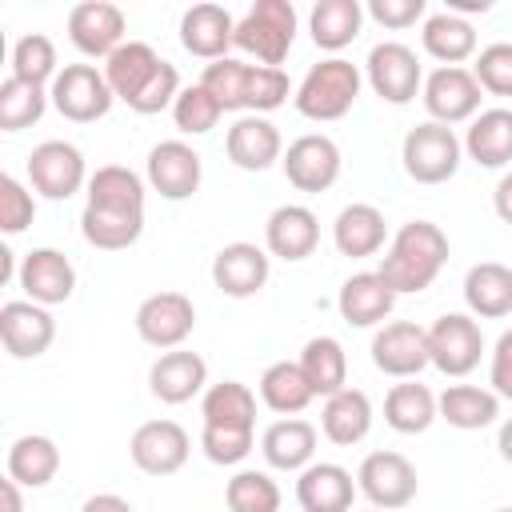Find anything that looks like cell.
<instances>
[{
  "label": "cell",
  "instance_id": "cell-1",
  "mask_svg": "<svg viewBox=\"0 0 512 512\" xmlns=\"http://www.w3.org/2000/svg\"><path fill=\"white\" fill-rule=\"evenodd\" d=\"M448 264V236L440 232V224L432 220H408L400 224V232L392 236L384 260H380V276L384 284L404 296V292H424L432 288V280L440 276V268Z\"/></svg>",
  "mask_w": 512,
  "mask_h": 512
},
{
  "label": "cell",
  "instance_id": "cell-2",
  "mask_svg": "<svg viewBox=\"0 0 512 512\" xmlns=\"http://www.w3.org/2000/svg\"><path fill=\"white\" fill-rule=\"evenodd\" d=\"M356 96H360V68L344 56H328L304 72L292 104L308 120H340L352 112Z\"/></svg>",
  "mask_w": 512,
  "mask_h": 512
},
{
  "label": "cell",
  "instance_id": "cell-3",
  "mask_svg": "<svg viewBox=\"0 0 512 512\" xmlns=\"http://www.w3.org/2000/svg\"><path fill=\"white\" fill-rule=\"evenodd\" d=\"M296 40V8L288 0H256L236 20V48L256 56L264 68H280Z\"/></svg>",
  "mask_w": 512,
  "mask_h": 512
},
{
  "label": "cell",
  "instance_id": "cell-4",
  "mask_svg": "<svg viewBox=\"0 0 512 512\" xmlns=\"http://www.w3.org/2000/svg\"><path fill=\"white\" fill-rule=\"evenodd\" d=\"M400 160H404V172L416 180V184H444L456 176L460 160H464V140L448 128V124H436V120H424L416 124L404 144H400Z\"/></svg>",
  "mask_w": 512,
  "mask_h": 512
},
{
  "label": "cell",
  "instance_id": "cell-5",
  "mask_svg": "<svg viewBox=\"0 0 512 512\" xmlns=\"http://www.w3.org/2000/svg\"><path fill=\"white\" fill-rule=\"evenodd\" d=\"M48 96H52V108L72 124H92V120L108 116V108L116 100L96 64H64L56 72V80L48 84Z\"/></svg>",
  "mask_w": 512,
  "mask_h": 512
},
{
  "label": "cell",
  "instance_id": "cell-6",
  "mask_svg": "<svg viewBox=\"0 0 512 512\" xmlns=\"http://www.w3.org/2000/svg\"><path fill=\"white\" fill-rule=\"evenodd\" d=\"M416 484H420L416 468L400 452H368L356 472V488L368 496L372 508H384V512L408 508L416 500Z\"/></svg>",
  "mask_w": 512,
  "mask_h": 512
},
{
  "label": "cell",
  "instance_id": "cell-7",
  "mask_svg": "<svg viewBox=\"0 0 512 512\" xmlns=\"http://www.w3.org/2000/svg\"><path fill=\"white\" fill-rule=\"evenodd\" d=\"M364 76L372 84V92L388 104H408L416 100V92L424 88V72H420V60L408 44L400 40H384L368 52L364 60Z\"/></svg>",
  "mask_w": 512,
  "mask_h": 512
},
{
  "label": "cell",
  "instance_id": "cell-8",
  "mask_svg": "<svg viewBox=\"0 0 512 512\" xmlns=\"http://www.w3.org/2000/svg\"><path fill=\"white\" fill-rule=\"evenodd\" d=\"M28 180L48 200H68L88 184V168L76 144L68 140H44L28 152Z\"/></svg>",
  "mask_w": 512,
  "mask_h": 512
},
{
  "label": "cell",
  "instance_id": "cell-9",
  "mask_svg": "<svg viewBox=\"0 0 512 512\" xmlns=\"http://www.w3.org/2000/svg\"><path fill=\"white\" fill-rule=\"evenodd\" d=\"M480 352H484V332L464 312H444L428 328V356L444 376H468L480 364Z\"/></svg>",
  "mask_w": 512,
  "mask_h": 512
},
{
  "label": "cell",
  "instance_id": "cell-10",
  "mask_svg": "<svg viewBox=\"0 0 512 512\" xmlns=\"http://www.w3.org/2000/svg\"><path fill=\"white\" fill-rule=\"evenodd\" d=\"M480 84L472 76V68H436L424 76L420 100L428 108V116L436 124H464L472 116H480Z\"/></svg>",
  "mask_w": 512,
  "mask_h": 512
},
{
  "label": "cell",
  "instance_id": "cell-11",
  "mask_svg": "<svg viewBox=\"0 0 512 512\" xmlns=\"http://www.w3.org/2000/svg\"><path fill=\"white\" fill-rule=\"evenodd\" d=\"M372 364L384 376L396 380H412L420 376L432 356H428V328H420L416 320H392L372 336Z\"/></svg>",
  "mask_w": 512,
  "mask_h": 512
},
{
  "label": "cell",
  "instance_id": "cell-12",
  "mask_svg": "<svg viewBox=\"0 0 512 512\" xmlns=\"http://www.w3.org/2000/svg\"><path fill=\"white\" fill-rule=\"evenodd\" d=\"M284 176L296 192H328L340 176V148L332 136H320V132H308V136H296L284 152Z\"/></svg>",
  "mask_w": 512,
  "mask_h": 512
},
{
  "label": "cell",
  "instance_id": "cell-13",
  "mask_svg": "<svg viewBox=\"0 0 512 512\" xmlns=\"http://www.w3.org/2000/svg\"><path fill=\"white\" fill-rule=\"evenodd\" d=\"M196 328V304L184 292H156L136 308V332L152 348H180Z\"/></svg>",
  "mask_w": 512,
  "mask_h": 512
},
{
  "label": "cell",
  "instance_id": "cell-14",
  "mask_svg": "<svg viewBox=\"0 0 512 512\" xmlns=\"http://www.w3.org/2000/svg\"><path fill=\"white\" fill-rule=\"evenodd\" d=\"M192 452V440L188 432L176 424V420H148L132 432V444H128V456L140 472L148 476H172L184 468Z\"/></svg>",
  "mask_w": 512,
  "mask_h": 512
},
{
  "label": "cell",
  "instance_id": "cell-15",
  "mask_svg": "<svg viewBox=\"0 0 512 512\" xmlns=\"http://www.w3.org/2000/svg\"><path fill=\"white\" fill-rule=\"evenodd\" d=\"M0 340L4 352L16 360H36L40 352H48V344L56 340V320L44 304L32 300H8L0 308Z\"/></svg>",
  "mask_w": 512,
  "mask_h": 512
},
{
  "label": "cell",
  "instance_id": "cell-16",
  "mask_svg": "<svg viewBox=\"0 0 512 512\" xmlns=\"http://www.w3.org/2000/svg\"><path fill=\"white\" fill-rule=\"evenodd\" d=\"M200 152L184 140H160L148 152V184L164 196V200H188L200 188Z\"/></svg>",
  "mask_w": 512,
  "mask_h": 512
},
{
  "label": "cell",
  "instance_id": "cell-17",
  "mask_svg": "<svg viewBox=\"0 0 512 512\" xmlns=\"http://www.w3.org/2000/svg\"><path fill=\"white\" fill-rule=\"evenodd\" d=\"M268 272H272L268 252L256 248V244H248V240L224 244V248L216 252V260H212V284H216L224 296H232V300L256 296V292L268 284Z\"/></svg>",
  "mask_w": 512,
  "mask_h": 512
},
{
  "label": "cell",
  "instance_id": "cell-18",
  "mask_svg": "<svg viewBox=\"0 0 512 512\" xmlns=\"http://www.w3.org/2000/svg\"><path fill=\"white\" fill-rule=\"evenodd\" d=\"M16 280H20V288H24V296H28L32 304L52 308V304H64V300L72 296V288H76V268H72V260H68L64 252H56V248H32V252L20 260Z\"/></svg>",
  "mask_w": 512,
  "mask_h": 512
},
{
  "label": "cell",
  "instance_id": "cell-19",
  "mask_svg": "<svg viewBox=\"0 0 512 512\" xmlns=\"http://www.w3.org/2000/svg\"><path fill=\"white\" fill-rule=\"evenodd\" d=\"M68 40L84 56H112L124 44V12L108 0H84L68 12Z\"/></svg>",
  "mask_w": 512,
  "mask_h": 512
},
{
  "label": "cell",
  "instance_id": "cell-20",
  "mask_svg": "<svg viewBox=\"0 0 512 512\" xmlns=\"http://www.w3.org/2000/svg\"><path fill=\"white\" fill-rule=\"evenodd\" d=\"M180 44L200 60H224L236 44V20L220 4H192L180 16Z\"/></svg>",
  "mask_w": 512,
  "mask_h": 512
},
{
  "label": "cell",
  "instance_id": "cell-21",
  "mask_svg": "<svg viewBox=\"0 0 512 512\" xmlns=\"http://www.w3.org/2000/svg\"><path fill=\"white\" fill-rule=\"evenodd\" d=\"M224 152H228V160L236 168L264 172L276 160H284V140H280V132H276L272 120H264V116H240L228 128V136H224Z\"/></svg>",
  "mask_w": 512,
  "mask_h": 512
},
{
  "label": "cell",
  "instance_id": "cell-22",
  "mask_svg": "<svg viewBox=\"0 0 512 512\" xmlns=\"http://www.w3.org/2000/svg\"><path fill=\"white\" fill-rule=\"evenodd\" d=\"M356 480L348 468L328 464V460H312L300 476H296V504L304 512H348L356 500Z\"/></svg>",
  "mask_w": 512,
  "mask_h": 512
},
{
  "label": "cell",
  "instance_id": "cell-23",
  "mask_svg": "<svg viewBox=\"0 0 512 512\" xmlns=\"http://www.w3.org/2000/svg\"><path fill=\"white\" fill-rule=\"evenodd\" d=\"M264 244L280 260H304V256H312L316 244H320V220H316V212L304 208V204H280V208H272V216L264 224Z\"/></svg>",
  "mask_w": 512,
  "mask_h": 512
},
{
  "label": "cell",
  "instance_id": "cell-24",
  "mask_svg": "<svg viewBox=\"0 0 512 512\" xmlns=\"http://www.w3.org/2000/svg\"><path fill=\"white\" fill-rule=\"evenodd\" d=\"M148 384H152V396L164 400V404H188L192 396L204 392L208 384V364L200 352H184V348H172L164 352L152 372H148Z\"/></svg>",
  "mask_w": 512,
  "mask_h": 512
},
{
  "label": "cell",
  "instance_id": "cell-25",
  "mask_svg": "<svg viewBox=\"0 0 512 512\" xmlns=\"http://www.w3.org/2000/svg\"><path fill=\"white\" fill-rule=\"evenodd\" d=\"M396 304V292L384 284L380 272H356L340 284V296H336V308L340 316L352 324V328H372V324H384L388 312Z\"/></svg>",
  "mask_w": 512,
  "mask_h": 512
},
{
  "label": "cell",
  "instance_id": "cell-26",
  "mask_svg": "<svg viewBox=\"0 0 512 512\" xmlns=\"http://www.w3.org/2000/svg\"><path fill=\"white\" fill-rule=\"evenodd\" d=\"M260 452H264L268 468L304 472L312 464V456H316V428L308 420H300V416H284V420L264 428Z\"/></svg>",
  "mask_w": 512,
  "mask_h": 512
},
{
  "label": "cell",
  "instance_id": "cell-27",
  "mask_svg": "<svg viewBox=\"0 0 512 512\" xmlns=\"http://www.w3.org/2000/svg\"><path fill=\"white\" fill-rule=\"evenodd\" d=\"M464 152L480 168L512 164V108H484L464 132Z\"/></svg>",
  "mask_w": 512,
  "mask_h": 512
},
{
  "label": "cell",
  "instance_id": "cell-28",
  "mask_svg": "<svg viewBox=\"0 0 512 512\" xmlns=\"http://www.w3.org/2000/svg\"><path fill=\"white\" fill-rule=\"evenodd\" d=\"M384 212L376 204H348L340 208L336 224H332V244L340 256H352V260H364V256H376L384 248Z\"/></svg>",
  "mask_w": 512,
  "mask_h": 512
},
{
  "label": "cell",
  "instance_id": "cell-29",
  "mask_svg": "<svg viewBox=\"0 0 512 512\" xmlns=\"http://www.w3.org/2000/svg\"><path fill=\"white\" fill-rule=\"evenodd\" d=\"M420 40H424V52L432 60H440V68H460L468 56H476V28L448 8L424 16Z\"/></svg>",
  "mask_w": 512,
  "mask_h": 512
},
{
  "label": "cell",
  "instance_id": "cell-30",
  "mask_svg": "<svg viewBox=\"0 0 512 512\" xmlns=\"http://www.w3.org/2000/svg\"><path fill=\"white\" fill-rule=\"evenodd\" d=\"M464 304L472 316H484V320L508 316L512 312V268L496 260L472 264L464 276Z\"/></svg>",
  "mask_w": 512,
  "mask_h": 512
},
{
  "label": "cell",
  "instance_id": "cell-31",
  "mask_svg": "<svg viewBox=\"0 0 512 512\" xmlns=\"http://www.w3.org/2000/svg\"><path fill=\"white\" fill-rule=\"evenodd\" d=\"M436 408H440V420H448L452 428L476 432V428L496 424V416H500V396H496L492 388H480V384H448V388L436 396Z\"/></svg>",
  "mask_w": 512,
  "mask_h": 512
},
{
  "label": "cell",
  "instance_id": "cell-32",
  "mask_svg": "<svg viewBox=\"0 0 512 512\" xmlns=\"http://www.w3.org/2000/svg\"><path fill=\"white\" fill-rule=\"evenodd\" d=\"M372 428V400L360 392V388H344L336 396L324 400V412H320V432L340 444V448H352L368 436Z\"/></svg>",
  "mask_w": 512,
  "mask_h": 512
},
{
  "label": "cell",
  "instance_id": "cell-33",
  "mask_svg": "<svg viewBox=\"0 0 512 512\" xmlns=\"http://www.w3.org/2000/svg\"><path fill=\"white\" fill-rule=\"evenodd\" d=\"M160 68V56L152 44L144 40H124L108 60H104V80L112 88V96H120L124 104L136 100V92L152 80V72Z\"/></svg>",
  "mask_w": 512,
  "mask_h": 512
},
{
  "label": "cell",
  "instance_id": "cell-34",
  "mask_svg": "<svg viewBox=\"0 0 512 512\" xmlns=\"http://www.w3.org/2000/svg\"><path fill=\"white\" fill-rule=\"evenodd\" d=\"M364 24V4L360 0H316L312 16H308V32L316 40V48L324 52H340L360 36Z\"/></svg>",
  "mask_w": 512,
  "mask_h": 512
},
{
  "label": "cell",
  "instance_id": "cell-35",
  "mask_svg": "<svg viewBox=\"0 0 512 512\" xmlns=\"http://www.w3.org/2000/svg\"><path fill=\"white\" fill-rule=\"evenodd\" d=\"M436 416H440V408H436V396H432L428 384L404 380V384H392L388 396H384V424L400 436L424 432Z\"/></svg>",
  "mask_w": 512,
  "mask_h": 512
},
{
  "label": "cell",
  "instance_id": "cell-36",
  "mask_svg": "<svg viewBox=\"0 0 512 512\" xmlns=\"http://www.w3.org/2000/svg\"><path fill=\"white\" fill-rule=\"evenodd\" d=\"M300 368L316 396H336L348 388V352L336 336H312L300 352Z\"/></svg>",
  "mask_w": 512,
  "mask_h": 512
},
{
  "label": "cell",
  "instance_id": "cell-37",
  "mask_svg": "<svg viewBox=\"0 0 512 512\" xmlns=\"http://www.w3.org/2000/svg\"><path fill=\"white\" fill-rule=\"evenodd\" d=\"M88 208L144 212V180L124 164H104L88 176Z\"/></svg>",
  "mask_w": 512,
  "mask_h": 512
},
{
  "label": "cell",
  "instance_id": "cell-38",
  "mask_svg": "<svg viewBox=\"0 0 512 512\" xmlns=\"http://www.w3.org/2000/svg\"><path fill=\"white\" fill-rule=\"evenodd\" d=\"M260 400L280 416H296L316 400V392H312L300 360H276L260 376Z\"/></svg>",
  "mask_w": 512,
  "mask_h": 512
},
{
  "label": "cell",
  "instance_id": "cell-39",
  "mask_svg": "<svg viewBox=\"0 0 512 512\" xmlns=\"http://www.w3.org/2000/svg\"><path fill=\"white\" fill-rule=\"evenodd\" d=\"M80 232L92 248L100 252H124L140 240L144 232V212H104V208H88L80 212Z\"/></svg>",
  "mask_w": 512,
  "mask_h": 512
},
{
  "label": "cell",
  "instance_id": "cell-40",
  "mask_svg": "<svg viewBox=\"0 0 512 512\" xmlns=\"http://www.w3.org/2000/svg\"><path fill=\"white\" fill-rule=\"evenodd\" d=\"M60 472V448L48 436H20L8 448V476L20 488H44Z\"/></svg>",
  "mask_w": 512,
  "mask_h": 512
},
{
  "label": "cell",
  "instance_id": "cell-41",
  "mask_svg": "<svg viewBox=\"0 0 512 512\" xmlns=\"http://www.w3.org/2000/svg\"><path fill=\"white\" fill-rule=\"evenodd\" d=\"M200 416H204V424H216V428H252L256 424V396L240 380H220L204 392Z\"/></svg>",
  "mask_w": 512,
  "mask_h": 512
},
{
  "label": "cell",
  "instance_id": "cell-42",
  "mask_svg": "<svg viewBox=\"0 0 512 512\" xmlns=\"http://www.w3.org/2000/svg\"><path fill=\"white\" fill-rule=\"evenodd\" d=\"M48 88L44 84H28V80H16L8 76L0 84V132H20V128H32L44 108H48Z\"/></svg>",
  "mask_w": 512,
  "mask_h": 512
},
{
  "label": "cell",
  "instance_id": "cell-43",
  "mask_svg": "<svg viewBox=\"0 0 512 512\" xmlns=\"http://www.w3.org/2000/svg\"><path fill=\"white\" fill-rule=\"evenodd\" d=\"M248 80H252V64L224 56V60H212V64L204 68L200 88H204L224 112H244V104H248Z\"/></svg>",
  "mask_w": 512,
  "mask_h": 512
},
{
  "label": "cell",
  "instance_id": "cell-44",
  "mask_svg": "<svg viewBox=\"0 0 512 512\" xmlns=\"http://www.w3.org/2000/svg\"><path fill=\"white\" fill-rule=\"evenodd\" d=\"M224 504H228V512H280V488L268 472L244 468L228 480Z\"/></svg>",
  "mask_w": 512,
  "mask_h": 512
},
{
  "label": "cell",
  "instance_id": "cell-45",
  "mask_svg": "<svg viewBox=\"0 0 512 512\" xmlns=\"http://www.w3.org/2000/svg\"><path fill=\"white\" fill-rule=\"evenodd\" d=\"M56 44L40 32H28L12 44V76L28 84H52L56 80Z\"/></svg>",
  "mask_w": 512,
  "mask_h": 512
},
{
  "label": "cell",
  "instance_id": "cell-46",
  "mask_svg": "<svg viewBox=\"0 0 512 512\" xmlns=\"http://www.w3.org/2000/svg\"><path fill=\"white\" fill-rule=\"evenodd\" d=\"M220 116H224V108H220L200 84L180 88V96H176V104H172V120H176V128H180L184 136H204V132H212Z\"/></svg>",
  "mask_w": 512,
  "mask_h": 512
},
{
  "label": "cell",
  "instance_id": "cell-47",
  "mask_svg": "<svg viewBox=\"0 0 512 512\" xmlns=\"http://www.w3.org/2000/svg\"><path fill=\"white\" fill-rule=\"evenodd\" d=\"M472 76L484 92L492 96H512V44L508 40H496L488 48L476 52V64H472Z\"/></svg>",
  "mask_w": 512,
  "mask_h": 512
},
{
  "label": "cell",
  "instance_id": "cell-48",
  "mask_svg": "<svg viewBox=\"0 0 512 512\" xmlns=\"http://www.w3.org/2000/svg\"><path fill=\"white\" fill-rule=\"evenodd\" d=\"M292 96V80L284 68H264V64H252V80H248V116H260V112H272L280 108L284 100Z\"/></svg>",
  "mask_w": 512,
  "mask_h": 512
},
{
  "label": "cell",
  "instance_id": "cell-49",
  "mask_svg": "<svg viewBox=\"0 0 512 512\" xmlns=\"http://www.w3.org/2000/svg\"><path fill=\"white\" fill-rule=\"evenodd\" d=\"M200 448L212 464H240L248 452H252V428H216V424H204L200 432Z\"/></svg>",
  "mask_w": 512,
  "mask_h": 512
},
{
  "label": "cell",
  "instance_id": "cell-50",
  "mask_svg": "<svg viewBox=\"0 0 512 512\" xmlns=\"http://www.w3.org/2000/svg\"><path fill=\"white\" fill-rule=\"evenodd\" d=\"M176 96H180V72H176V64L160 60V68H156V72H152V80L136 92V100H128V108H132V112H140V116H152V112L172 108V104H176Z\"/></svg>",
  "mask_w": 512,
  "mask_h": 512
},
{
  "label": "cell",
  "instance_id": "cell-51",
  "mask_svg": "<svg viewBox=\"0 0 512 512\" xmlns=\"http://www.w3.org/2000/svg\"><path fill=\"white\" fill-rule=\"evenodd\" d=\"M32 216H36L32 192L16 176H0V228L8 236H16V232H24L32 224Z\"/></svg>",
  "mask_w": 512,
  "mask_h": 512
},
{
  "label": "cell",
  "instance_id": "cell-52",
  "mask_svg": "<svg viewBox=\"0 0 512 512\" xmlns=\"http://www.w3.org/2000/svg\"><path fill=\"white\" fill-rule=\"evenodd\" d=\"M376 24H384V28H412L416 20H424V12H428V4L424 0H368V8H364Z\"/></svg>",
  "mask_w": 512,
  "mask_h": 512
},
{
  "label": "cell",
  "instance_id": "cell-53",
  "mask_svg": "<svg viewBox=\"0 0 512 512\" xmlns=\"http://www.w3.org/2000/svg\"><path fill=\"white\" fill-rule=\"evenodd\" d=\"M488 384L496 396L512 400V328L500 332L496 348H492V364H488Z\"/></svg>",
  "mask_w": 512,
  "mask_h": 512
},
{
  "label": "cell",
  "instance_id": "cell-54",
  "mask_svg": "<svg viewBox=\"0 0 512 512\" xmlns=\"http://www.w3.org/2000/svg\"><path fill=\"white\" fill-rule=\"evenodd\" d=\"M80 512H132V504L116 492H100V496H88Z\"/></svg>",
  "mask_w": 512,
  "mask_h": 512
},
{
  "label": "cell",
  "instance_id": "cell-55",
  "mask_svg": "<svg viewBox=\"0 0 512 512\" xmlns=\"http://www.w3.org/2000/svg\"><path fill=\"white\" fill-rule=\"evenodd\" d=\"M492 204H496V216L512 228V172L500 176V184H496V192H492Z\"/></svg>",
  "mask_w": 512,
  "mask_h": 512
},
{
  "label": "cell",
  "instance_id": "cell-56",
  "mask_svg": "<svg viewBox=\"0 0 512 512\" xmlns=\"http://www.w3.org/2000/svg\"><path fill=\"white\" fill-rule=\"evenodd\" d=\"M0 500H4V512H24V500H20V484L12 476L0 480Z\"/></svg>",
  "mask_w": 512,
  "mask_h": 512
},
{
  "label": "cell",
  "instance_id": "cell-57",
  "mask_svg": "<svg viewBox=\"0 0 512 512\" xmlns=\"http://www.w3.org/2000/svg\"><path fill=\"white\" fill-rule=\"evenodd\" d=\"M492 8V0H448V12H488Z\"/></svg>",
  "mask_w": 512,
  "mask_h": 512
},
{
  "label": "cell",
  "instance_id": "cell-58",
  "mask_svg": "<svg viewBox=\"0 0 512 512\" xmlns=\"http://www.w3.org/2000/svg\"><path fill=\"white\" fill-rule=\"evenodd\" d=\"M496 448H500V456L512 464V416L500 424V436H496Z\"/></svg>",
  "mask_w": 512,
  "mask_h": 512
},
{
  "label": "cell",
  "instance_id": "cell-59",
  "mask_svg": "<svg viewBox=\"0 0 512 512\" xmlns=\"http://www.w3.org/2000/svg\"><path fill=\"white\" fill-rule=\"evenodd\" d=\"M4 280H12V252L8 248H0V284Z\"/></svg>",
  "mask_w": 512,
  "mask_h": 512
},
{
  "label": "cell",
  "instance_id": "cell-60",
  "mask_svg": "<svg viewBox=\"0 0 512 512\" xmlns=\"http://www.w3.org/2000/svg\"><path fill=\"white\" fill-rule=\"evenodd\" d=\"M368 512H384V508H368Z\"/></svg>",
  "mask_w": 512,
  "mask_h": 512
},
{
  "label": "cell",
  "instance_id": "cell-61",
  "mask_svg": "<svg viewBox=\"0 0 512 512\" xmlns=\"http://www.w3.org/2000/svg\"><path fill=\"white\" fill-rule=\"evenodd\" d=\"M496 512H512V508H496Z\"/></svg>",
  "mask_w": 512,
  "mask_h": 512
}]
</instances>
